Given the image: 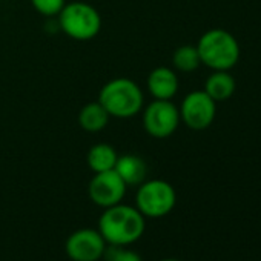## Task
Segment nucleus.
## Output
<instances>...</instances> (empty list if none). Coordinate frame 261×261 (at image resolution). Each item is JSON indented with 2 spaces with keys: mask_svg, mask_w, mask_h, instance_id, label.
I'll return each instance as SVG.
<instances>
[{
  "mask_svg": "<svg viewBox=\"0 0 261 261\" xmlns=\"http://www.w3.org/2000/svg\"><path fill=\"white\" fill-rule=\"evenodd\" d=\"M145 217L136 206L114 204L106 207L98 220V232L111 246H129L145 233Z\"/></svg>",
  "mask_w": 261,
  "mask_h": 261,
  "instance_id": "f257e3e1",
  "label": "nucleus"
},
{
  "mask_svg": "<svg viewBox=\"0 0 261 261\" xmlns=\"http://www.w3.org/2000/svg\"><path fill=\"white\" fill-rule=\"evenodd\" d=\"M197 49L203 65L214 71H229L240 60L238 40L226 30H209L206 31L198 43Z\"/></svg>",
  "mask_w": 261,
  "mask_h": 261,
  "instance_id": "f03ea898",
  "label": "nucleus"
},
{
  "mask_svg": "<svg viewBox=\"0 0 261 261\" xmlns=\"http://www.w3.org/2000/svg\"><path fill=\"white\" fill-rule=\"evenodd\" d=\"M98 101L109 115L117 118H129L140 112L143 106V92L136 82L118 77L108 82L101 88Z\"/></svg>",
  "mask_w": 261,
  "mask_h": 261,
  "instance_id": "7ed1b4c3",
  "label": "nucleus"
},
{
  "mask_svg": "<svg viewBox=\"0 0 261 261\" xmlns=\"http://www.w3.org/2000/svg\"><path fill=\"white\" fill-rule=\"evenodd\" d=\"M59 25L71 39L91 40L98 34L101 19L94 7L83 2H72L65 4L59 13Z\"/></svg>",
  "mask_w": 261,
  "mask_h": 261,
  "instance_id": "20e7f679",
  "label": "nucleus"
},
{
  "mask_svg": "<svg viewBox=\"0 0 261 261\" xmlns=\"http://www.w3.org/2000/svg\"><path fill=\"white\" fill-rule=\"evenodd\" d=\"M175 189L165 180L143 181L136 195V207L145 218H162L175 207Z\"/></svg>",
  "mask_w": 261,
  "mask_h": 261,
  "instance_id": "39448f33",
  "label": "nucleus"
},
{
  "mask_svg": "<svg viewBox=\"0 0 261 261\" xmlns=\"http://www.w3.org/2000/svg\"><path fill=\"white\" fill-rule=\"evenodd\" d=\"M180 124V111L171 100H154L143 112L146 133L155 139L171 137Z\"/></svg>",
  "mask_w": 261,
  "mask_h": 261,
  "instance_id": "423d86ee",
  "label": "nucleus"
},
{
  "mask_svg": "<svg viewBox=\"0 0 261 261\" xmlns=\"http://www.w3.org/2000/svg\"><path fill=\"white\" fill-rule=\"evenodd\" d=\"M178 111L180 120H183L188 127L203 130L215 120L217 103L204 91H194L185 97Z\"/></svg>",
  "mask_w": 261,
  "mask_h": 261,
  "instance_id": "0eeeda50",
  "label": "nucleus"
},
{
  "mask_svg": "<svg viewBox=\"0 0 261 261\" xmlns=\"http://www.w3.org/2000/svg\"><path fill=\"white\" fill-rule=\"evenodd\" d=\"M106 246L98 229L83 227L68 237L65 250L72 261H98L103 258Z\"/></svg>",
  "mask_w": 261,
  "mask_h": 261,
  "instance_id": "6e6552de",
  "label": "nucleus"
},
{
  "mask_svg": "<svg viewBox=\"0 0 261 261\" xmlns=\"http://www.w3.org/2000/svg\"><path fill=\"white\" fill-rule=\"evenodd\" d=\"M88 194L92 203L106 209L121 203L126 194V185L114 169L97 172L89 181Z\"/></svg>",
  "mask_w": 261,
  "mask_h": 261,
  "instance_id": "1a4fd4ad",
  "label": "nucleus"
},
{
  "mask_svg": "<svg viewBox=\"0 0 261 261\" xmlns=\"http://www.w3.org/2000/svg\"><path fill=\"white\" fill-rule=\"evenodd\" d=\"M148 88L154 98L171 100L178 91V77L171 68H155L148 77Z\"/></svg>",
  "mask_w": 261,
  "mask_h": 261,
  "instance_id": "9d476101",
  "label": "nucleus"
},
{
  "mask_svg": "<svg viewBox=\"0 0 261 261\" xmlns=\"http://www.w3.org/2000/svg\"><path fill=\"white\" fill-rule=\"evenodd\" d=\"M114 171L126 186H140L146 180L148 166L145 160L134 154H126L117 159Z\"/></svg>",
  "mask_w": 261,
  "mask_h": 261,
  "instance_id": "9b49d317",
  "label": "nucleus"
},
{
  "mask_svg": "<svg viewBox=\"0 0 261 261\" xmlns=\"http://www.w3.org/2000/svg\"><path fill=\"white\" fill-rule=\"evenodd\" d=\"M237 83L235 79L229 74V71H214L206 83H204V92L215 101H226L229 100L235 92Z\"/></svg>",
  "mask_w": 261,
  "mask_h": 261,
  "instance_id": "f8f14e48",
  "label": "nucleus"
},
{
  "mask_svg": "<svg viewBox=\"0 0 261 261\" xmlns=\"http://www.w3.org/2000/svg\"><path fill=\"white\" fill-rule=\"evenodd\" d=\"M109 117L111 115L100 105V101H94L82 108L79 114V123L85 130H88V133H98V130L106 127Z\"/></svg>",
  "mask_w": 261,
  "mask_h": 261,
  "instance_id": "ddd939ff",
  "label": "nucleus"
},
{
  "mask_svg": "<svg viewBox=\"0 0 261 261\" xmlns=\"http://www.w3.org/2000/svg\"><path fill=\"white\" fill-rule=\"evenodd\" d=\"M117 152L112 146L106 145V143H98L94 145L89 152H88V165L89 168L97 174V172H105V171H111L114 169L115 163H117Z\"/></svg>",
  "mask_w": 261,
  "mask_h": 261,
  "instance_id": "4468645a",
  "label": "nucleus"
},
{
  "mask_svg": "<svg viewBox=\"0 0 261 261\" xmlns=\"http://www.w3.org/2000/svg\"><path fill=\"white\" fill-rule=\"evenodd\" d=\"M172 63L181 72H192V71H195L201 65L197 46L183 45V46L177 48L174 56H172Z\"/></svg>",
  "mask_w": 261,
  "mask_h": 261,
  "instance_id": "2eb2a0df",
  "label": "nucleus"
},
{
  "mask_svg": "<svg viewBox=\"0 0 261 261\" xmlns=\"http://www.w3.org/2000/svg\"><path fill=\"white\" fill-rule=\"evenodd\" d=\"M105 261H143L142 256L136 252L127 249V246H106L103 253Z\"/></svg>",
  "mask_w": 261,
  "mask_h": 261,
  "instance_id": "dca6fc26",
  "label": "nucleus"
},
{
  "mask_svg": "<svg viewBox=\"0 0 261 261\" xmlns=\"http://www.w3.org/2000/svg\"><path fill=\"white\" fill-rule=\"evenodd\" d=\"M33 7L43 16H59L65 7V0H31Z\"/></svg>",
  "mask_w": 261,
  "mask_h": 261,
  "instance_id": "f3484780",
  "label": "nucleus"
},
{
  "mask_svg": "<svg viewBox=\"0 0 261 261\" xmlns=\"http://www.w3.org/2000/svg\"><path fill=\"white\" fill-rule=\"evenodd\" d=\"M160 261H180V259H175V258H165V259H160Z\"/></svg>",
  "mask_w": 261,
  "mask_h": 261,
  "instance_id": "a211bd4d",
  "label": "nucleus"
}]
</instances>
